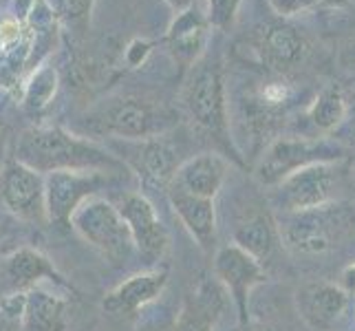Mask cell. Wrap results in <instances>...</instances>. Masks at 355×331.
<instances>
[{
    "label": "cell",
    "mask_w": 355,
    "mask_h": 331,
    "mask_svg": "<svg viewBox=\"0 0 355 331\" xmlns=\"http://www.w3.org/2000/svg\"><path fill=\"white\" fill-rule=\"evenodd\" d=\"M115 205L124 223L128 226L135 252H139L148 261L162 259L168 250L170 239L153 201L141 192H124Z\"/></svg>",
    "instance_id": "7c38bea8"
},
{
    "label": "cell",
    "mask_w": 355,
    "mask_h": 331,
    "mask_svg": "<svg viewBox=\"0 0 355 331\" xmlns=\"http://www.w3.org/2000/svg\"><path fill=\"white\" fill-rule=\"evenodd\" d=\"M210 22L197 7H190L181 14H175L166 33V44L177 62L183 67L197 65L205 53L207 38H210Z\"/></svg>",
    "instance_id": "ffe728a7"
},
{
    "label": "cell",
    "mask_w": 355,
    "mask_h": 331,
    "mask_svg": "<svg viewBox=\"0 0 355 331\" xmlns=\"http://www.w3.org/2000/svg\"><path fill=\"white\" fill-rule=\"evenodd\" d=\"M243 5V0H205V18L210 27L218 31H227L236 20V14Z\"/></svg>",
    "instance_id": "4316f807"
},
{
    "label": "cell",
    "mask_w": 355,
    "mask_h": 331,
    "mask_svg": "<svg viewBox=\"0 0 355 331\" xmlns=\"http://www.w3.org/2000/svg\"><path fill=\"white\" fill-rule=\"evenodd\" d=\"M150 51H153V44H150L148 40H141V38L132 40V42L126 46V53H124L126 65H128L130 69L141 67V65L146 62V58L150 56Z\"/></svg>",
    "instance_id": "f546056e"
},
{
    "label": "cell",
    "mask_w": 355,
    "mask_h": 331,
    "mask_svg": "<svg viewBox=\"0 0 355 331\" xmlns=\"http://www.w3.org/2000/svg\"><path fill=\"white\" fill-rule=\"evenodd\" d=\"M349 170L347 159H342V162L313 164L289 175L269 194L274 212H296L340 201L342 190H347L349 183Z\"/></svg>",
    "instance_id": "5b68a950"
},
{
    "label": "cell",
    "mask_w": 355,
    "mask_h": 331,
    "mask_svg": "<svg viewBox=\"0 0 355 331\" xmlns=\"http://www.w3.org/2000/svg\"><path fill=\"white\" fill-rule=\"evenodd\" d=\"M170 280L168 265H155L121 280L102 300V309L111 316H132L164 294Z\"/></svg>",
    "instance_id": "5bb4252c"
},
{
    "label": "cell",
    "mask_w": 355,
    "mask_h": 331,
    "mask_svg": "<svg viewBox=\"0 0 355 331\" xmlns=\"http://www.w3.org/2000/svg\"><path fill=\"white\" fill-rule=\"evenodd\" d=\"M232 243L254 256L261 265L269 263L274 254L283 248L274 212L265 207V210L250 214L248 219H241L232 232Z\"/></svg>",
    "instance_id": "44dd1931"
},
{
    "label": "cell",
    "mask_w": 355,
    "mask_h": 331,
    "mask_svg": "<svg viewBox=\"0 0 355 331\" xmlns=\"http://www.w3.org/2000/svg\"><path fill=\"white\" fill-rule=\"evenodd\" d=\"M58 87H60L58 69L49 62L38 65L22 80V91H20L22 108L31 115L42 113V110L49 108V104L53 102Z\"/></svg>",
    "instance_id": "603a6c76"
},
{
    "label": "cell",
    "mask_w": 355,
    "mask_h": 331,
    "mask_svg": "<svg viewBox=\"0 0 355 331\" xmlns=\"http://www.w3.org/2000/svg\"><path fill=\"white\" fill-rule=\"evenodd\" d=\"M14 159L40 175L58 170H93L124 177L130 170L106 146L62 126H29L16 139Z\"/></svg>",
    "instance_id": "6da1fadb"
},
{
    "label": "cell",
    "mask_w": 355,
    "mask_h": 331,
    "mask_svg": "<svg viewBox=\"0 0 355 331\" xmlns=\"http://www.w3.org/2000/svg\"><path fill=\"white\" fill-rule=\"evenodd\" d=\"M108 177L113 175L93 173V170H58V173L44 175L46 223L71 228L73 212L87 199L97 197Z\"/></svg>",
    "instance_id": "9c48e42d"
},
{
    "label": "cell",
    "mask_w": 355,
    "mask_h": 331,
    "mask_svg": "<svg viewBox=\"0 0 355 331\" xmlns=\"http://www.w3.org/2000/svg\"><path fill=\"white\" fill-rule=\"evenodd\" d=\"M245 331H283L280 327H276V325H269V323H248L245 325Z\"/></svg>",
    "instance_id": "836d02e7"
},
{
    "label": "cell",
    "mask_w": 355,
    "mask_h": 331,
    "mask_svg": "<svg viewBox=\"0 0 355 331\" xmlns=\"http://www.w3.org/2000/svg\"><path fill=\"white\" fill-rule=\"evenodd\" d=\"M0 201L7 210L29 223L46 221L44 210V175L35 173L18 159H7L0 168Z\"/></svg>",
    "instance_id": "8fae6325"
},
{
    "label": "cell",
    "mask_w": 355,
    "mask_h": 331,
    "mask_svg": "<svg viewBox=\"0 0 355 331\" xmlns=\"http://www.w3.org/2000/svg\"><path fill=\"white\" fill-rule=\"evenodd\" d=\"M342 93H345V102H347V115H345V121H342V124L329 135V137L336 139V142L355 144V84L349 87L347 91L342 89Z\"/></svg>",
    "instance_id": "83f0119b"
},
{
    "label": "cell",
    "mask_w": 355,
    "mask_h": 331,
    "mask_svg": "<svg viewBox=\"0 0 355 331\" xmlns=\"http://www.w3.org/2000/svg\"><path fill=\"white\" fill-rule=\"evenodd\" d=\"M164 3L175 11V14H181V11H186L194 5V0H164Z\"/></svg>",
    "instance_id": "d6a6232c"
},
{
    "label": "cell",
    "mask_w": 355,
    "mask_h": 331,
    "mask_svg": "<svg viewBox=\"0 0 355 331\" xmlns=\"http://www.w3.org/2000/svg\"><path fill=\"white\" fill-rule=\"evenodd\" d=\"M227 291L216 278H203L186 298L177 316L175 331H214L227 309Z\"/></svg>",
    "instance_id": "2e32d148"
},
{
    "label": "cell",
    "mask_w": 355,
    "mask_h": 331,
    "mask_svg": "<svg viewBox=\"0 0 355 331\" xmlns=\"http://www.w3.org/2000/svg\"><path fill=\"white\" fill-rule=\"evenodd\" d=\"M256 46H259L256 51L261 56V62L274 73H280V76L287 73L289 69L298 67L309 51L302 33L287 22L267 24L261 31L259 44Z\"/></svg>",
    "instance_id": "d6986e66"
},
{
    "label": "cell",
    "mask_w": 355,
    "mask_h": 331,
    "mask_svg": "<svg viewBox=\"0 0 355 331\" xmlns=\"http://www.w3.org/2000/svg\"><path fill=\"white\" fill-rule=\"evenodd\" d=\"M212 269H214V278L223 285L227 296L234 303L239 325L245 327L252 321V316H250L252 291L267 280L265 265H261L254 256L241 250L239 245L227 243L223 248L216 250Z\"/></svg>",
    "instance_id": "30bf717a"
},
{
    "label": "cell",
    "mask_w": 355,
    "mask_h": 331,
    "mask_svg": "<svg viewBox=\"0 0 355 331\" xmlns=\"http://www.w3.org/2000/svg\"><path fill=\"white\" fill-rule=\"evenodd\" d=\"M349 294L327 280H309L296 291L298 314L311 331H336L349 309Z\"/></svg>",
    "instance_id": "4fadbf2b"
},
{
    "label": "cell",
    "mask_w": 355,
    "mask_h": 331,
    "mask_svg": "<svg viewBox=\"0 0 355 331\" xmlns=\"http://www.w3.org/2000/svg\"><path fill=\"white\" fill-rule=\"evenodd\" d=\"M274 217L283 248L302 256L331 252L355 232V203L347 199Z\"/></svg>",
    "instance_id": "3957f363"
},
{
    "label": "cell",
    "mask_w": 355,
    "mask_h": 331,
    "mask_svg": "<svg viewBox=\"0 0 355 331\" xmlns=\"http://www.w3.org/2000/svg\"><path fill=\"white\" fill-rule=\"evenodd\" d=\"M338 285L345 289L349 296H355V263H351V265H347L345 269H342Z\"/></svg>",
    "instance_id": "1f68e13d"
},
{
    "label": "cell",
    "mask_w": 355,
    "mask_h": 331,
    "mask_svg": "<svg viewBox=\"0 0 355 331\" xmlns=\"http://www.w3.org/2000/svg\"><path fill=\"white\" fill-rule=\"evenodd\" d=\"M347 115V102H345V93L340 87H327L315 95V100L307 108V119L309 126L315 128L318 133H327L331 135Z\"/></svg>",
    "instance_id": "cb8c5ba5"
},
{
    "label": "cell",
    "mask_w": 355,
    "mask_h": 331,
    "mask_svg": "<svg viewBox=\"0 0 355 331\" xmlns=\"http://www.w3.org/2000/svg\"><path fill=\"white\" fill-rule=\"evenodd\" d=\"M351 0H324L322 5H329V7H347Z\"/></svg>",
    "instance_id": "e575fe53"
},
{
    "label": "cell",
    "mask_w": 355,
    "mask_h": 331,
    "mask_svg": "<svg viewBox=\"0 0 355 331\" xmlns=\"http://www.w3.org/2000/svg\"><path fill=\"white\" fill-rule=\"evenodd\" d=\"M3 272L5 278L9 280V285L14 287V291H27L44 285H51L55 291H67V294L73 291L71 283L58 272L53 261L44 256L40 250L29 248V245L18 248L5 256Z\"/></svg>",
    "instance_id": "9a60e30c"
},
{
    "label": "cell",
    "mask_w": 355,
    "mask_h": 331,
    "mask_svg": "<svg viewBox=\"0 0 355 331\" xmlns=\"http://www.w3.org/2000/svg\"><path fill=\"white\" fill-rule=\"evenodd\" d=\"M38 5V0H14L11 3V7H14V16L18 22H27V18L31 16V11H33V7Z\"/></svg>",
    "instance_id": "4dcf8cb0"
},
{
    "label": "cell",
    "mask_w": 355,
    "mask_h": 331,
    "mask_svg": "<svg viewBox=\"0 0 355 331\" xmlns=\"http://www.w3.org/2000/svg\"><path fill=\"white\" fill-rule=\"evenodd\" d=\"M230 173V162L221 153H199L181 162L173 177V186L203 199H216ZM168 183V186H170Z\"/></svg>",
    "instance_id": "e0dca14e"
},
{
    "label": "cell",
    "mask_w": 355,
    "mask_h": 331,
    "mask_svg": "<svg viewBox=\"0 0 355 331\" xmlns=\"http://www.w3.org/2000/svg\"><path fill=\"white\" fill-rule=\"evenodd\" d=\"M177 115L166 102L141 93H117L97 102L82 119L91 135H106L108 139H148L175 128Z\"/></svg>",
    "instance_id": "7a4b0ae2"
},
{
    "label": "cell",
    "mask_w": 355,
    "mask_h": 331,
    "mask_svg": "<svg viewBox=\"0 0 355 331\" xmlns=\"http://www.w3.org/2000/svg\"><path fill=\"white\" fill-rule=\"evenodd\" d=\"M71 228L113 265H124L135 252L128 226L117 205L100 194L87 199L73 212Z\"/></svg>",
    "instance_id": "52a82bcc"
},
{
    "label": "cell",
    "mask_w": 355,
    "mask_h": 331,
    "mask_svg": "<svg viewBox=\"0 0 355 331\" xmlns=\"http://www.w3.org/2000/svg\"><path fill=\"white\" fill-rule=\"evenodd\" d=\"M342 159H347V148L331 137H278L261 155L254 177L261 186L274 188L307 166Z\"/></svg>",
    "instance_id": "8992f818"
},
{
    "label": "cell",
    "mask_w": 355,
    "mask_h": 331,
    "mask_svg": "<svg viewBox=\"0 0 355 331\" xmlns=\"http://www.w3.org/2000/svg\"><path fill=\"white\" fill-rule=\"evenodd\" d=\"M183 104L197 128L214 139V144L223 151V157H232L239 166H243L241 153L230 135L225 78L218 60L201 58L197 65H192L190 78L183 89Z\"/></svg>",
    "instance_id": "277c9868"
},
{
    "label": "cell",
    "mask_w": 355,
    "mask_h": 331,
    "mask_svg": "<svg viewBox=\"0 0 355 331\" xmlns=\"http://www.w3.org/2000/svg\"><path fill=\"white\" fill-rule=\"evenodd\" d=\"M293 97L291 84L285 82L283 78L269 80L265 82L259 95H256V102H259L261 113H276V110H283Z\"/></svg>",
    "instance_id": "484cf974"
},
{
    "label": "cell",
    "mask_w": 355,
    "mask_h": 331,
    "mask_svg": "<svg viewBox=\"0 0 355 331\" xmlns=\"http://www.w3.org/2000/svg\"><path fill=\"white\" fill-rule=\"evenodd\" d=\"M324 0H267V5L280 18H293L300 16L304 11H311L313 7L322 5Z\"/></svg>",
    "instance_id": "f1b7e54d"
},
{
    "label": "cell",
    "mask_w": 355,
    "mask_h": 331,
    "mask_svg": "<svg viewBox=\"0 0 355 331\" xmlns=\"http://www.w3.org/2000/svg\"><path fill=\"white\" fill-rule=\"evenodd\" d=\"M46 3L53 9L58 22L64 24L73 35L82 38L89 31L95 0H46Z\"/></svg>",
    "instance_id": "d4e9b609"
},
{
    "label": "cell",
    "mask_w": 355,
    "mask_h": 331,
    "mask_svg": "<svg viewBox=\"0 0 355 331\" xmlns=\"http://www.w3.org/2000/svg\"><path fill=\"white\" fill-rule=\"evenodd\" d=\"M67 296L46 287L22 291V331H67Z\"/></svg>",
    "instance_id": "7402d4cb"
},
{
    "label": "cell",
    "mask_w": 355,
    "mask_h": 331,
    "mask_svg": "<svg viewBox=\"0 0 355 331\" xmlns=\"http://www.w3.org/2000/svg\"><path fill=\"white\" fill-rule=\"evenodd\" d=\"M166 197L168 203L173 207V212L181 221V226L188 230V235L194 239V243L199 245L201 250L210 252L216 245V203L214 199H203V197H194L179 190L177 186L166 188Z\"/></svg>",
    "instance_id": "ac0fdd59"
},
{
    "label": "cell",
    "mask_w": 355,
    "mask_h": 331,
    "mask_svg": "<svg viewBox=\"0 0 355 331\" xmlns=\"http://www.w3.org/2000/svg\"><path fill=\"white\" fill-rule=\"evenodd\" d=\"M115 157H119L130 173L137 175L146 186L166 190L179 168V153L166 135L148 139H111L106 146Z\"/></svg>",
    "instance_id": "ba28073f"
}]
</instances>
